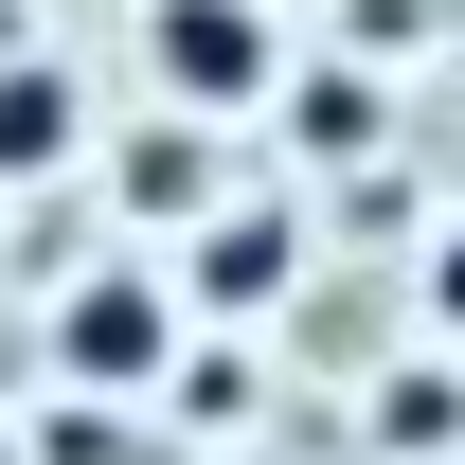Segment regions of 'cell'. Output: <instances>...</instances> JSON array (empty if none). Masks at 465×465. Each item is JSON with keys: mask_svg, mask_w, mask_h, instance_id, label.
I'll return each mask as SVG.
<instances>
[{"mask_svg": "<svg viewBox=\"0 0 465 465\" xmlns=\"http://www.w3.org/2000/svg\"><path fill=\"white\" fill-rule=\"evenodd\" d=\"M125 197H143V215H215V125H143V143H125Z\"/></svg>", "mask_w": 465, "mask_h": 465, "instance_id": "obj_6", "label": "cell"}, {"mask_svg": "<svg viewBox=\"0 0 465 465\" xmlns=\"http://www.w3.org/2000/svg\"><path fill=\"white\" fill-rule=\"evenodd\" d=\"M287 90V18L269 0H143V108L162 125H251Z\"/></svg>", "mask_w": 465, "mask_h": 465, "instance_id": "obj_1", "label": "cell"}, {"mask_svg": "<svg viewBox=\"0 0 465 465\" xmlns=\"http://www.w3.org/2000/svg\"><path fill=\"white\" fill-rule=\"evenodd\" d=\"M430 322H448V341H465V215L430 232Z\"/></svg>", "mask_w": 465, "mask_h": 465, "instance_id": "obj_7", "label": "cell"}, {"mask_svg": "<svg viewBox=\"0 0 465 465\" xmlns=\"http://www.w3.org/2000/svg\"><path fill=\"white\" fill-rule=\"evenodd\" d=\"M72 162H90V72L0 54V179H72Z\"/></svg>", "mask_w": 465, "mask_h": 465, "instance_id": "obj_4", "label": "cell"}, {"mask_svg": "<svg viewBox=\"0 0 465 465\" xmlns=\"http://www.w3.org/2000/svg\"><path fill=\"white\" fill-rule=\"evenodd\" d=\"M287 269H304V232L215 197V215H197V251H179L162 287H179V322H269V304H287Z\"/></svg>", "mask_w": 465, "mask_h": 465, "instance_id": "obj_3", "label": "cell"}, {"mask_svg": "<svg viewBox=\"0 0 465 465\" xmlns=\"http://www.w3.org/2000/svg\"><path fill=\"white\" fill-rule=\"evenodd\" d=\"M0 465H18V430H0Z\"/></svg>", "mask_w": 465, "mask_h": 465, "instance_id": "obj_8", "label": "cell"}, {"mask_svg": "<svg viewBox=\"0 0 465 465\" xmlns=\"http://www.w3.org/2000/svg\"><path fill=\"white\" fill-rule=\"evenodd\" d=\"M376 465H465V376L448 358H411L394 394H376Z\"/></svg>", "mask_w": 465, "mask_h": 465, "instance_id": "obj_5", "label": "cell"}, {"mask_svg": "<svg viewBox=\"0 0 465 465\" xmlns=\"http://www.w3.org/2000/svg\"><path fill=\"white\" fill-rule=\"evenodd\" d=\"M179 341H197V322H179V287L143 269V251H90V269L54 287V376H72L90 411L162 394V358H179Z\"/></svg>", "mask_w": 465, "mask_h": 465, "instance_id": "obj_2", "label": "cell"}]
</instances>
